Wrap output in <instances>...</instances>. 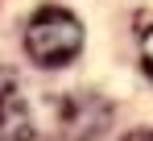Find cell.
Segmentation results:
<instances>
[{"label": "cell", "instance_id": "3957f363", "mask_svg": "<svg viewBox=\"0 0 153 141\" xmlns=\"http://www.w3.org/2000/svg\"><path fill=\"white\" fill-rule=\"evenodd\" d=\"M33 137H37V124L21 95V79L0 67V141H33Z\"/></svg>", "mask_w": 153, "mask_h": 141}, {"label": "cell", "instance_id": "277c9868", "mask_svg": "<svg viewBox=\"0 0 153 141\" xmlns=\"http://www.w3.org/2000/svg\"><path fill=\"white\" fill-rule=\"evenodd\" d=\"M141 67L153 75V25H149V29H141Z\"/></svg>", "mask_w": 153, "mask_h": 141}, {"label": "cell", "instance_id": "6da1fadb", "mask_svg": "<svg viewBox=\"0 0 153 141\" xmlns=\"http://www.w3.org/2000/svg\"><path fill=\"white\" fill-rule=\"evenodd\" d=\"M25 50L42 67H66V62H75L79 50H83V21L71 8L46 4L25 25Z\"/></svg>", "mask_w": 153, "mask_h": 141}, {"label": "cell", "instance_id": "7a4b0ae2", "mask_svg": "<svg viewBox=\"0 0 153 141\" xmlns=\"http://www.w3.org/2000/svg\"><path fill=\"white\" fill-rule=\"evenodd\" d=\"M112 124V104L100 92H62L54 100V129L62 141H95Z\"/></svg>", "mask_w": 153, "mask_h": 141}, {"label": "cell", "instance_id": "5b68a950", "mask_svg": "<svg viewBox=\"0 0 153 141\" xmlns=\"http://www.w3.org/2000/svg\"><path fill=\"white\" fill-rule=\"evenodd\" d=\"M124 141H153V129H132Z\"/></svg>", "mask_w": 153, "mask_h": 141}]
</instances>
